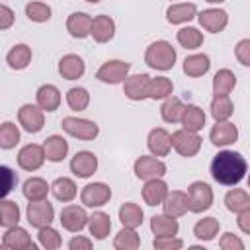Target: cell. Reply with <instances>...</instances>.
Returning a JSON list of instances; mask_svg holds the SVG:
<instances>
[{
    "instance_id": "cell-1",
    "label": "cell",
    "mask_w": 250,
    "mask_h": 250,
    "mask_svg": "<svg viewBox=\"0 0 250 250\" xmlns=\"http://www.w3.org/2000/svg\"><path fill=\"white\" fill-rule=\"evenodd\" d=\"M248 170V164L240 152L221 150L211 160V176L223 186H236Z\"/></svg>"
},
{
    "instance_id": "cell-2",
    "label": "cell",
    "mask_w": 250,
    "mask_h": 250,
    "mask_svg": "<svg viewBox=\"0 0 250 250\" xmlns=\"http://www.w3.org/2000/svg\"><path fill=\"white\" fill-rule=\"evenodd\" d=\"M145 62L154 70H170L176 62V49L168 41H154L146 47Z\"/></svg>"
},
{
    "instance_id": "cell-3",
    "label": "cell",
    "mask_w": 250,
    "mask_h": 250,
    "mask_svg": "<svg viewBox=\"0 0 250 250\" xmlns=\"http://www.w3.org/2000/svg\"><path fill=\"white\" fill-rule=\"evenodd\" d=\"M213 203V189L205 182H193L188 188V207L191 213H203Z\"/></svg>"
},
{
    "instance_id": "cell-4",
    "label": "cell",
    "mask_w": 250,
    "mask_h": 250,
    "mask_svg": "<svg viewBox=\"0 0 250 250\" xmlns=\"http://www.w3.org/2000/svg\"><path fill=\"white\" fill-rule=\"evenodd\" d=\"M172 146L176 148L178 154L191 158L199 152L201 148V137L195 131H188V129H180L176 133H172Z\"/></svg>"
},
{
    "instance_id": "cell-5",
    "label": "cell",
    "mask_w": 250,
    "mask_h": 250,
    "mask_svg": "<svg viewBox=\"0 0 250 250\" xmlns=\"http://www.w3.org/2000/svg\"><path fill=\"white\" fill-rule=\"evenodd\" d=\"M25 217H27V221H29L31 227H35V229H43V227L51 225L53 219H55L53 203H49L47 199H41V201H29V203H27V209H25Z\"/></svg>"
},
{
    "instance_id": "cell-6",
    "label": "cell",
    "mask_w": 250,
    "mask_h": 250,
    "mask_svg": "<svg viewBox=\"0 0 250 250\" xmlns=\"http://www.w3.org/2000/svg\"><path fill=\"white\" fill-rule=\"evenodd\" d=\"M61 125H62V129H64L68 135H72V137H76V139H82V141H94V139L98 137V133H100V127H98L94 121H90V119L64 117V119L61 121Z\"/></svg>"
},
{
    "instance_id": "cell-7",
    "label": "cell",
    "mask_w": 250,
    "mask_h": 250,
    "mask_svg": "<svg viewBox=\"0 0 250 250\" xmlns=\"http://www.w3.org/2000/svg\"><path fill=\"white\" fill-rule=\"evenodd\" d=\"M129 70H131V64L125 61H107L98 68L96 78L104 84H119V82H125V78L129 76Z\"/></svg>"
},
{
    "instance_id": "cell-8",
    "label": "cell",
    "mask_w": 250,
    "mask_h": 250,
    "mask_svg": "<svg viewBox=\"0 0 250 250\" xmlns=\"http://www.w3.org/2000/svg\"><path fill=\"white\" fill-rule=\"evenodd\" d=\"M133 170H135V176L139 180H152V178H162L166 174V164L156 158L154 154L152 156H139L133 164Z\"/></svg>"
},
{
    "instance_id": "cell-9",
    "label": "cell",
    "mask_w": 250,
    "mask_h": 250,
    "mask_svg": "<svg viewBox=\"0 0 250 250\" xmlns=\"http://www.w3.org/2000/svg\"><path fill=\"white\" fill-rule=\"evenodd\" d=\"M111 199V188L102 182H94L82 188L80 191V201L86 207H102Z\"/></svg>"
},
{
    "instance_id": "cell-10",
    "label": "cell",
    "mask_w": 250,
    "mask_h": 250,
    "mask_svg": "<svg viewBox=\"0 0 250 250\" xmlns=\"http://www.w3.org/2000/svg\"><path fill=\"white\" fill-rule=\"evenodd\" d=\"M2 248L4 250H35V242L31 240V236L27 234L25 229L14 225L10 227L4 236H2Z\"/></svg>"
},
{
    "instance_id": "cell-11",
    "label": "cell",
    "mask_w": 250,
    "mask_h": 250,
    "mask_svg": "<svg viewBox=\"0 0 250 250\" xmlns=\"http://www.w3.org/2000/svg\"><path fill=\"white\" fill-rule=\"evenodd\" d=\"M150 82H152V78L148 74H133V76H127L125 78V84H123V92L133 102L146 100L148 94H150Z\"/></svg>"
},
{
    "instance_id": "cell-12",
    "label": "cell",
    "mask_w": 250,
    "mask_h": 250,
    "mask_svg": "<svg viewBox=\"0 0 250 250\" xmlns=\"http://www.w3.org/2000/svg\"><path fill=\"white\" fill-rule=\"evenodd\" d=\"M18 121L27 133H39L43 129V123H45L43 109L39 105H33V104H23L18 109Z\"/></svg>"
},
{
    "instance_id": "cell-13",
    "label": "cell",
    "mask_w": 250,
    "mask_h": 250,
    "mask_svg": "<svg viewBox=\"0 0 250 250\" xmlns=\"http://www.w3.org/2000/svg\"><path fill=\"white\" fill-rule=\"evenodd\" d=\"M45 158H47L45 148H43L41 145H35V143L25 145V146L18 152V164H20V168H23V170H27V172L39 170V168L43 166Z\"/></svg>"
},
{
    "instance_id": "cell-14",
    "label": "cell",
    "mask_w": 250,
    "mask_h": 250,
    "mask_svg": "<svg viewBox=\"0 0 250 250\" xmlns=\"http://www.w3.org/2000/svg\"><path fill=\"white\" fill-rule=\"evenodd\" d=\"M88 215L80 205H66L61 211V225L70 232H80L88 225Z\"/></svg>"
},
{
    "instance_id": "cell-15",
    "label": "cell",
    "mask_w": 250,
    "mask_h": 250,
    "mask_svg": "<svg viewBox=\"0 0 250 250\" xmlns=\"http://www.w3.org/2000/svg\"><path fill=\"white\" fill-rule=\"evenodd\" d=\"M96 168H98V158H96V154L90 152V150H80V152H76V154L72 156V160H70V172H72L74 176H78V178H88V176H92V174L96 172Z\"/></svg>"
},
{
    "instance_id": "cell-16",
    "label": "cell",
    "mask_w": 250,
    "mask_h": 250,
    "mask_svg": "<svg viewBox=\"0 0 250 250\" xmlns=\"http://www.w3.org/2000/svg\"><path fill=\"white\" fill-rule=\"evenodd\" d=\"M201 27L205 31H211V33H219L227 27L229 23V14L225 10H219V8H209V10H203L199 16H197Z\"/></svg>"
},
{
    "instance_id": "cell-17",
    "label": "cell",
    "mask_w": 250,
    "mask_h": 250,
    "mask_svg": "<svg viewBox=\"0 0 250 250\" xmlns=\"http://www.w3.org/2000/svg\"><path fill=\"white\" fill-rule=\"evenodd\" d=\"M209 137H211V143L215 146H227V145H232L238 139V129L230 121H217L213 125Z\"/></svg>"
},
{
    "instance_id": "cell-18",
    "label": "cell",
    "mask_w": 250,
    "mask_h": 250,
    "mask_svg": "<svg viewBox=\"0 0 250 250\" xmlns=\"http://www.w3.org/2000/svg\"><path fill=\"white\" fill-rule=\"evenodd\" d=\"M146 145H148V150L154 154V156H166L172 148V135L162 129V127H156L148 133V139H146Z\"/></svg>"
},
{
    "instance_id": "cell-19",
    "label": "cell",
    "mask_w": 250,
    "mask_h": 250,
    "mask_svg": "<svg viewBox=\"0 0 250 250\" xmlns=\"http://www.w3.org/2000/svg\"><path fill=\"white\" fill-rule=\"evenodd\" d=\"M92 21L94 20L88 14H84V12H72L68 16V20H66V29H68V33L72 37L84 39V37H88L92 33Z\"/></svg>"
},
{
    "instance_id": "cell-20",
    "label": "cell",
    "mask_w": 250,
    "mask_h": 250,
    "mask_svg": "<svg viewBox=\"0 0 250 250\" xmlns=\"http://www.w3.org/2000/svg\"><path fill=\"white\" fill-rule=\"evenodd\" d=\"M168 195V186L164 180L160 178H152V180H146L145 182V188H143V199L145 203L148 205H162L164 199Z\"/></svg>"
},
{
    "instance_id": "cell-21",
    "label": "cell",
    "mask_w": 250,
    "mask_h": 250,
    "mask_svg": "<svg viewBox=\"0 0 250 250\" xmlns=\"http://www.w3.org/2000/svg\"><path fill=\"white\" fill-rule=\"evenodd\" d=\"M90 35H92L94 41H98V43H107V41H111L113 35H115V21H113L109 16H105V14L96 16L94 21H92V33H90Z\"/></svg>"
},
{
    "instance_id": "cell-22",
    "label": "cell",
    "mask_w": 250,
    "mask_h": 250,
    "mask_svg": "<svg viewBox=\"0 0 250 250\" xmlns=\"http://www.w3.org/2000/svg\"><path fill=\"white\" fill-rule=\"evenodd\" d=\"M162 207H164V213H166V215L176 217V219L182 217L184 213L189 211V207H188V193H186V191H180V189L168 191V195H166Z\"/></svg>"
},
{
    "instance_id": "cell-23",
    "label": "cell",
    "mask_w": 250,
    "mask_h": 250,
    "mask_svg": "<svg viewBox=\"0 0 250 250\" xmlns=\"http://www.w3.org/2000/svg\"><path fill=\"white\" fill-rule=\"evenodd\" d=\"M84 70H86V64L78 55H64L59 61V74L62 78H66V80L80 78L84 74Z\"/></svg>"
},
{
    "instance_id": "cell-24",
    "label": "cell",
    "mask_w": 250,
    "mask_h": 250,
    "mask_svg": "<svg viewBox=\"0 0 250 250\" xmlns=\"http://www.w3.org/2000/svg\"><path fill=\"white\" fill-rule=\"evenodd\" d=\"M35 98H37V105H39L43 111H55V109H59L61 92H59L57 86H53V84H43V86L37 90Z\"/></svg>"
},
{
    "instance_id": "cell-25",
    "label": "cell",
    "mask_w": 250,
    "mask_h": 250,
    "mask_svg": "<svg viewBox=\"0 0 250 250\" xmlns=\"http://www.w3.org/2000/svg\"><path fill=\"white\" fill-rule=\"evenodd\" d=\"M197 16V6L191 2H182V4H172L166 10V20L170 23H186Z\"/></svg>"
},
{
    "instance_id": "cell-26",
    "label": "cell",
    "mask_w": 250,
    "mask_h": 250,
    "mask_svg": "<svg viewBox=\"0 0 250 250\" xmlns=\"http://www.w3.org/2000/svg\"><path fill=\"white\" fill-rule=\"evenodd\" d=\"M178 229H180V225H178L176 217H170L166 213L164 215H154L150 219V230L156 236H176Z\"/></svg>"
},
{
    "instance_id": "cell-27",
    "label": "cell",
    "mask_w": 250,
    "mask_h": 250,
    "mask_svg": "<svg viewBox=\"0 0 250 250\" xmlns=\"http://www.w3.org/2000/svg\"><path fill=\"white\" fill-rule=\"evenodd\" d=\"M43 148H45L47 160H51V162H61V160H64V156H66V152H68V143H66L61 135H51V137L45 139Z\"/></svg>"
},
{
    "instance_id": "cell-28",
    "label": "cell",
    "mask_w": 250,
    "mask_h": 250,
    "mask_svg": "<svg viewBox=\"0 0 250 250\" xmlns=\"http://www.w3.org/2000/svg\"><path fill=\"white\" fill-rule=\"evenodd\" d=\"M6 62H8L10 68H14V70L25 68V66L31 62V49H29L25 43L14 45V47L8 51V55H6Z\"/></svg>"
},
{
    "instance_id": "cell-29",
    "label": "cell",
    "mask_w": 250,
    "mask_h": 250,
    "mask_svg": "<svg viewBox=\"0 0 250 250\" xmlns=\"http://www.w3.org/2000/svg\"><path fill=\"white\" fill-rule=\"evenodd\" d=\"M236 86V76L229 68H221L213 76V94L215 96H229Z\"/></svg>"
},
{
    "instance_id": "cell-30",
    "label": "cell",
    "mask_w": 250,
    "mask_h": 250,
    "mask_svg": "<svg viewBox=\"0 0 250 250\" xmlns=\"http://www.w3.org/2000/svg\"><path fill=\"white\" fill-rule=\"evenodd\" d=\"M180 123H182L184 129L197 133V131L203 129V125H205V111H203L201 107H197V105H186Z\"/></svg>"
},
{
    "instance_id": "cell-31",
    "label": "cell",
    "mask_w": 250,
    "mask_h": 250,
    "mask_svg": "<svg viewBox=\"0 0 250 250\" xmlns=\"http://www.w3.org/2000/svg\"><path fill=\"white\" fill-rule=\"evenodd\" d=\"M88 229H90V234L98 240H104L109 230H111V221H109V215L107 213H102V211H96L94 215H90L88 219Z\"/></svg>"
},
{
    "instance_id": "cell-32",
    "label": "cell",
    "mask_w": 250,
    "mask_h": 250,
    "mask_svg": "<svg viewBox=\"0 0 250 250\" xmlns=\"http://www.w3.org/2000/svg\"><path fill=\"white\" fill-rule=\"evenodd\" d=\"M211 62H209V57L203 55V53H197V55H189L186 57L184 61V72L191 78H197V76H203L207 70H209Z\"/></svg>"
},
{
    "instance_id": "cell-33",
    "label": "cell",
    "mask_w": 250,
    "mask_h": 250,
    "mask_svg": "<svg viewBox=\"0 0 250 250\" xmlns=\"http://www.w3.org/2000/svg\"><path fill=\"white\" fill-rule=\"evenodd\" d=\"M51 186H47V182L43 178H29L23 184V195L27 201H41L47 199Z\"/></svg>"
},
{
    "instance_id": "cell-34",
    "label": "cell",
    "mask_w": 250,
    "mask_h": 250,
    "mask_svg": "<svg viewBox=\"0 0 250 250\" xmlns=\"http://www.w3.org/2000/svg\"><path fill=\"white\" fill-rule=\"evenodd\" d=\"M51 191H53V195H55V199H59V201H72L74 197H76V184H74V180H70V178H57L53 184H51Z\"/></svg>"
},
{
    "instance_id": "cell-35",
    "label": "cell",
    "mask_w": 250,
    "mask_h": 250,
    "mask_svg": "<svg viewBox=\"0 0 250 250\" xmlns=\"http://www.w3.org/2000/svg\"><path fill=\"white\" fill-rule=\"evenodd\" d=\"M184 109H186V105L182 104L180 98L168 96V98L164 100L162 107H160V115H162V119H164L166 123H178V121L182 119Z\"/></svg>"
},
{
    "instance_id": "cell-36",
    "label": "cell",
    "mask_w": 250,
    "mask_h": 250,
    "mask_svg": "<svg viewBox=\"0 0 250 250\" xmlns=\"http://www.w3.org/2000/svg\"><path fill=\"white\" fill-rule=\"evenodd\" d=\"M119 221H121L123 227H133V229H137V227L143 223V209H141L137 203L127 201V203H123V205L119 207Z\"/></svg>"
},
{
    "instance_id": "cell-37",
    "label": "cell",
    "mask_w": 250,
    "mask_h": 250,
    "mask_svg": "<svg viewBox=\"0 0 250 250\" xmlns=\"http://www.w3.org/2000/svg\"><path fill=\"white\" fill-rule=\"evenodd\" d=\"M219 227H221V225H219V221H217L215 217H205V219H201V221L195 223V227H193V234H195L197 240L209 242V240H213V238L217 236Z\"/></svg>"
},
{
    "instance_id": "cell-38",
    "label": "cell",
    "mask_w": 250,
    "mask_h": 250,
    "mask_svg": "<svg viewBox=\"0 0 250 250\" xmlns=\"http://www.w3.org/2000/svg\"><path fill=\"white\" fill-rule=\"evenodd\" d=\"M113 246H115L117 250H137V248L141 246V238H139V234L135 232L133 227H123V229L115 234Z\"/></svg>"
},
{
    "instance_id": "cell-39",
    "label": "cell",
    "mask_w": 250,
    "mask_h": 250,
    "mask_svg": "<svg viewBox=\"0 0 250 250\" xmlns=\"http://www.w3.org/2000/svg\"><path fill=\"white\" fill-rule=\"evenodd\" d=\"M234 111V105L229 96H215L211 102V115L215 121H227Z\"/></svg>"
},
{
    "instance_id": "cell-40",
    "label": "cell",
    "mask_w": 250,
    "mask_h": 250,
    "mask_svg": "<svg viewBox=\"0 0 250 250\" xmlns=\"http://www.w3.org/2000/svg\"><path fill=\"white\" fill-rule=\"evenodd\" d=\"M20 221V207L16 201H10V199H4L0 201V225L10 229L14 225H18Z\"/></svg>"
},
{
    "instance_id": "cell-41",
    "label": "cell",
    "mask_w": 250,
    "mask_h": 250,
    "mask_svg": "<svg viewBox=\"0 0 250 250\" xmlns=\"http://www.w3.org/2000/svg\"><path fill=\"white\" fill-rule=\"evenodd\" d=\"M225 205L232 213H240L242 209L250 207V195L244 189H230L225 195Z\"/></svg>"
},
{
    "instance_id": "cell-42",
    "label": "cell",
    "mask_w": 250,
    "mask_h": 250,
    "mask_svg": "<svg viewBox=\"0 0 250 250\" xmlns=\"http://www.w3.org/2000/svg\"><path fill=\"white\" fill-rule=\"evenodd\" d=\"M66 104H68V107L74 109V111H84V109L88 107V104H90V94H88V90H86V88H80V86L70 88V90L66 92Z\"/></svg>"
},
{
    "instance_id": "cell-43",
    "label": "cell",
    "mask_w": 250,
    "mask_h": 250,
    "mask_svg": "<svg viewBox=\"0 0 250 250\" xmlns=\"http://www.w3.org/2000/svg\"><path fill=\"white\" fill-rule=\"evenodd\" d=\"M176 37H178V43L186 49H197L203 43V33L195 27H182Z\"/></svg>"
},
{
    "instance_id": "cell-44",
    "label": "cell",
    "mask_w": 250,
    "mask_h": 250,
    "mask_svg": "<svg viewBox=\"0 0 250 250\" xmlns=\"http://www.w3.org/2000/svg\"><path fill=\"white\" fill-rule=\"evenodd\" d=\"M172 90H174V84H172V80L170 78H166V76H156V78H152V82H150V94H148V98L150 100H166L170 94H172Z\"/></svg>"
},
{
    "instance_id": "cell-45",
    "label": "cell",
    "mask_w": 250,
    "mask_h": 250,
    "mask_svg": "<svg viewBox=\"0 0 250 250\" xmlns=\"http://www.w3.org/2000/svg\"><path fill=\"white\" fill-rule=\"evenodd\" d=\"M20 143V129L12 121H4L0 127V146L2 148H14Z\"/></svg>"
},
{
    "instance_id": "cell-46",
    "label": "cell",
    "mask_w": 250,
    "mask_h": 250,
    "mask_svg": "<svg viewBox=\"0 0 250 250\" xmlns=\"http://www.w3.org/2000/svg\"><path fill=\"white\" fill-rule=\"evenodd\" d=\"M25 16L31 21H37V23L49 21L51 20V6L43 4V2H29L25 6Z\"/></svg>"
},
{
    "instance_id": "cell-47",
    "label": "cell",
    "mask_w": 250,
    "mask_h": 250,
    "mask_svg": "<svg viewBox=\"0 0 250 250\" xmlns=\"http://www.w3.org/2000/svg\"><path fill=\"white\" fill-rule=\"evenodd\" d=\"M37 240H39V244H41L43 248H47V250H55V248H59V246L62 244L61 234H59V232H57V230H55L51 225H47V227L39 229Z\"/></svg>"
},
{
    "instance_id": "cell-48",
    "label": "cell",
    "mask_w": 250,
    "mask_h": 250,
    "mask_svg": "<svg viewBox=\"0 0 250 250\" xmlns=\"http://www.w3.org/2000/svg\"><path fill=\"white\" fill-rule=\"evenodd\" d=\"M152 246L156 250H178L184 246V242L180 238H174V236H156Z\"/></svg>"
},
{
    "instance_id": "cell-49",
    "label": "cell",
    "mask_w": 250,
    "mask_h": 250,
    "mask_svg": "<svg viewBox=\"0 0 250 250\" xmlns=\"http://www.w3.org/2000/svg\"><path fill=\"white\" fill-rule=\"evenodd\" d=\"M234 55L240 64L250 66V39H240L234 47Z\"/></svg>"
},
{
    "instance_id": "cell-50",
    "label": "cell",
    "mask_w": 250,
    "mask_h": 250,
    "mask_svg": "<svg viewBox=\"0 0 250 250\" xmlns=\"http://www.w3.org/2000/svg\"><path fill=\"white\" fill-rule=\"evenodd\" d=\"M219 246H221L223 250H242V248H244V242H242L236 234L225 232V234L221 236V240H219Z\"/></svg>"
},
{
    "instance_id": "cell-51",
    "label": "cell",
    "mask_w": 250,
    "mask_h": 250,
    "mask_svg": "<svg viewBox=\"0 0 250 250\" xmlns=\"http://www.w3.org/2000/svg\"><path fill=\"white\" fill-rule=\"evenodd\" d=\"M2 170V176H4V186H2V195H8L10 191H12V188L16 186V182H18V176L8 168V166H2L0 168Z\"/></svg>"
},
{
    "instance_id": "cell-52",
    "label": "cell",
    "mask_w": 250,
    "mask_h": 250,
    "mask_svg": "<svg viewBox=\"0 0 250 250\" xmlns=\"http://www.w3.org/2000/svg\"><path fill=\"white\" fill-rule=\"evenodd\" d=\"M236 223H238V229H240L244 234H250V207H246V209H242V211L238 213Z\"/></svg>"
},
{
    "instance_id": "cell-53",
    "label": "cell",
    "mask_w": 250,
    "mask_h": 250,
    "mask_svg": "<svg viewBox=\"0 0 250 250\" xmlns=\"http://www.w3.org/2000/svg\"><path fill=\"white\" fill-rule=\"evenodd\" d=\"M14 23V12L8 6H0V29H8Z\"/></svg>"
},
{
    "instance_id": "cell-54",
    "label": "cell",
    "mask_w": 250,
    "mask_h": 250,
    "mask_svg": "<svg viewBox=\"0 0 250 250\" xmlns=\"http://www.w3.org/2000/svg\"><path fill=\"white\" fill-rule=\"evenodd\" d=\"M68 248L70 250H90L92 248V240L90 238H84V236H74L68 242Z\"/></svg>"
},
{
    "instance_id": "cell-55",
    "label": "cell",
    "mask_w": 250,
    "mask_h": 250,
    "mask_svg": "<svg viewBox=\"0 0 250 250\" xmlns=\"http://www.w3.org/2000/svg\"><path fill=\"white\" fill-rule=\"evenodd\" d=\"M207 2H211V4H221V2H225V0H207Z\"/></svg>"
},
{
    "instance_id": "cell-56",
    "label": "cell",
    "mask_w": 250,
    "mask_h": 250,
    "mask_svg": "<svg viewBox=\"0 0 250 250\" xmlns=\"http://www.w3.org/2000/svg\"><path fill=\"white\" fill-rule=\"evenodd\" d=\"M86 2H90V4H98L100 0H86Z\"/></svg>"
},
{
    "instance_id": "cell-57",
    "label": "cell",
    "mask_w": 250,
    "mask_h": 250,
    "mask_svg": "<svg viewBox=\"0 0 250 250\" xmlns=\"http://www.w3.org/2000/svg\"><path fill=\"white\" fill-rule=\"evenodd\" d=\"M248 188H250V174H248Z\"/></svg>"
}]
</instances>
